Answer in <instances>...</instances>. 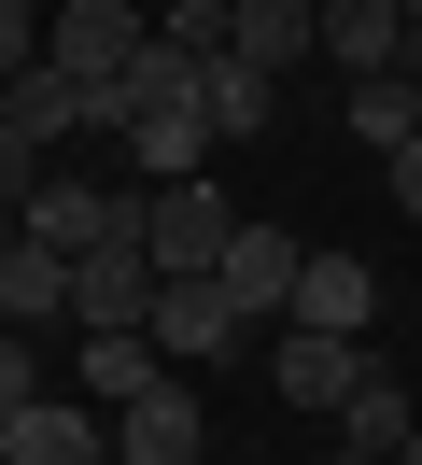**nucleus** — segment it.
Here are the masks:
<instances>
[{
  "label": "nucleus",
  "instance_id": "obj_1",
  "mask_svg": "<svg viewBox=\"0 0 422 465\" xmlns=\"http://www.w3.org/2000/svg\"><path fill=\"white\" fill-rule=\"evenodd\" d=\"M141 339H155L169 367H225V352H240V339H268V324H253L240 296L211 282V268H169V282H155V324H141Z\"/></svg>",
  "mask_w": 422,
  "mask_h": 465
},
{
  "label": "nucleus",
  "instance_id": "obj_2",
  "mask_svg": "<svg viewBox=\"0 0 422 465\" xmlns=\"http://www.w3.org/2000/svg\"><path fill=\"white\" fill-rule=\"evenodd\" d=\"M43 57L84 71V85H127V71L155 57V15H141V0H56V15H43Z\"/></svg>",
  "mask_w": 422,
  "mask_h": 465
},
{
  "label": "nucleus",
  "instance_id": "obj_3",
  "mask_svg": "<svg viewBox=\"0 0 422 465\" xmlns=\"http://www.w3.org/2000/svg\"><path fill=\"white\" fill-rule=\"evenodd\" d=\"M15 226L43 240V254H99V240H141V198H113V183H84V170H43L15 198Z\"/></svg>",
  "mask_w": 422,
  "mask_h": 465
},
{
  "label": "nucleus",
  "instance_id": "obj_4",
  "mask_svg": "<svg viewBox=\"0 0 422 465\" xmlns=\"http://www.w3.org/2000/svg\"><path fill=\"white\" fill-rule=\"evenodd\" d=\"M225 226H240V212H225V183H211V170L141 183V254H155V282H169V268H211V254H225Z\"/></svg>",
  "mask_w": 422,
  "mask_h": 465
},
{
  "label": "nucleus",
  "instance_id": "obj_5",
  "mask_svg": "<svg viewBox=\"0 0 422 465\" xmlns=\"http://www.w3.org/2000/svg\"><path fill=\"white\" fill-rule=\"evenodd\" d=\"M268 381H281V409L338 423V395L366 381V339H324V324H268Z\"/></svg>",
  "mask_w": 422,
  "mask_h": 465
},
{
  "label": "nucleus",
  "instance_id": "obj_6",
  "mask_svg": "<svg viewBox=\"0 0 422 465\" xmlns=\"http://www.w3.org/2000/svg\"><path fill=\"white\" fill-rule=\"evenodd\" d=\"M296 254H309V240H281V226H253V212H240V226H225V254H211V282L240 296L253 324H281V311H296Z\"/></svg>",
  "mask_w": 422,
  "mask_h": 465
},
{
  "label": "nucleus",
  "instance_id": "obj_7",
  "mask_svg": "<svg viewBox=\"0 0 422 465\" xmlns=\"http://www.w3.org/2000/svg\"><path fill=\"white\" fill-rule=\"evenodd\" d=\"M84 324H155V254H141V240L71 254V339H84Z\"/></svg>",
  "mask_w": 422,
  "mask_h": 465
},
{
  "label": "nucleus",
  "instance_id": "obj_8",
  "mask_svg": "<svg viewBox=\"0 0 422 465\" xmlns=\"http://www.w3.org/2000/svg\"><path fill=\"white\" fill-rule=\"evenodd\" d=\"M281 324L366 339V324H380V268H366V254H296V311H281Z\"/></svg>",
  "mask_w": 422,
  "mask_h": 465
},
{
  "label": "nucleus",
  "instance_id": "obj_9",
  "mask_svg": "<svg viewBox=\"0 0 422 465\" xmlns=\"http://www.w3.org/2000/svg\"><path fill=\"white\" fill-rule=\"evenodd\" d=\"M0 451L15 465H99L113 437H99V395H28L15 423H0Z\"/></svg>",
  "mask_w": 422,
  "mask_h": 465
},
{
  "label": "nucleus",
  "instance_id": "obj_10",
  "mask_svg": "<svg viewBox=\"0 0 422 465\" xmlns=\"http://www.w3.org/2000/svg\"><path fill=\"white\" fill-rule=\"evenodd\" d=\"M211 437H197V395L183 381H155L141 409H113V465H197Z\"/></svg>",
  "mask_w": 422,
  "mask_h": 465
},
{
  "label": "nucleus",
  "instance_id": "obj_11",
  "mask_svg": "<svg viewBox=\"0 0 422 465\" xmlns=\"http://www.w3.org/2000/svg\"><path fill=\"white\" fill-rule=\"evenodd\" d=\"M338 437H352V451H380V465H408V451H422V409H408V381H394V367H366L352 395H338Z\"/></svg>",
  "mask_w": 422,
  "mask_h": 465
},
{
  "label": "nucleus",
  "instance_id": "obj_12",
  "mask_svg": "<svg viewBox=\"0 0 422 465\" xmlns=\"http://www.w3.org/2000/svg\"><path fill=\"white\" fill-rule=\"evenodd\" d=\"M155 381H169V352L141 339V324H84V395L99 409H141Z\"/></svg>",
  "mask_w": 422,
  "mask_h": 465
},
{
  "label": "nucleus",
  "instance_id": "obj_13",
  "mask_svg": "<svg viewBox=\"0 0 422 465\" xmlns=\"http://www.w3.org/2000/svg\"><path fill=\"white\" fill-rule=\"evenodd\" d=\"M0 324H43V339L71 324V254H43L28 226H15V254H0Z\"/></svg>",
  "mask_w": 422,
  "mask_h": 465
},
{
  "label": "nucleus",
  "instance_id": "obj_14",
  "mask_svg": "<svg viewBox=\"0 0 422 465\" xmlns=\"http://www.w3.org/2000/svg\"><path fill=\"white\" fill-rule=\"evenodd\" d=\"M309 43H324V0H240V57H253V71H281V85H296Z\"/></svg>",
  "mask_w": 422,
  "mask_h": 465
},
{
  "label": "nucleus",
  "instance_id": "obj_15",
  "mask_svg": "<svg viewBox=\"0 0 422 465\" xmlns=\"http://www.w3.org/2000/svg\"><path fill=\"white\" fill-rule=\"evenodd\" d=\"M324 57L338 71H408V15L394 0H324Z\"/></svg>",
  "mask_w": 422,
  "mask_h": 465
},
{
  "label": "nucleus",
  "instance_id": "obj_16",
  "mask_svg": "<svg viewBox=\"0 0 422 465\" xmlns=\"http://www.w3.org/2000/svg\"><path fill=\"white\" fill-rule=\"evenodd\" d=\"M197 114H211L225 142H253V127H281V71H253V57H211V71H197Z\"/></svg>",
  "mask_w": 422,
  "mask_h": 465
},
{
  "label": "nucleus",
  "instance_id": "obj_17",
  "mask_svg": "<svg viewBox=\"0 0 422 465\" xmlns=\"http://www.w3.org/2000/svg\"><path fill=\"white\" fill-rule=\"evenodd\" d=\"M352 142H422V85H408V71H352Z\"/></svg>",
  "mask_w": 422,
  "mask_h": 465
},
{
  "label": "nucleus",
  "instance_id": "obj_18",
  "mask_svg": "<svg viewBox=\"0 0 422 465\" xmlns=\"http://www.w3.org/2000/svg\"><path fill=\"white\" fill-rule=\"evenodd\" d=\"M155 43H169V57H183V71H211V57H240V0H169V15H155Z\"/></svg>",
  "mask_w": 422,
  "mask_h": 465
},
{
  "label": "nucleus",
  "instance_id": "obj_19",
  "mask_svg": "<svg viewBox=\"0 0 422 465\" xmlns=\"http://www.w3.org/2000/svg\"><path fill=\"white\" fill-rule=\"evenodd\" d=\"M43 395V324H0V423Z\"/></svg>",
  "mask_w": 422,
  "mask_h": 465
},
{
  "label": "nucleus",
  "instance_id": "obj_20",
  "mask_svg": "<svg viewBox=\"0 0 422 465\" xmlns=\"http://www.w3.org/2000/svg\"><path fill=\"white\" fill-rule=\"evenodd\" d=\"M43 170H56V142H28V127H15V114H0V212H15V198H28V183H43Z\"/></svg>",
  "mask_w": 422,
  "mask_h": 465
},
{
  "label": "nucleus",
  "instance_id": "obj_21",
  "mask_svg": "<svg viewBox=\"0 0 422 465\" xmlns=\"http://www.w3.org/2000/svg\"><path fill=\"white\" fill-rule=\"evenodd\" d=\"M15 71H43V15H28V0H0V85H15Z\"/></svg>",
  "mask_w": 422,
  "mask_h": 465
},
{
  "label": "nucleus",
  "instance_id": "obj_22",
  "mask_svg": "<svg viewBox=\"0 0 422 465\" xmlns=\"http://www.w3.org/2000/svg\"><path fill=\"white\" fill-rule=\"evenodd\" d=\"M394 212L422 226V142H394Z\"/></svg>",
  "mask_w": 422,
  "mask_h": 465
},
{
  "label": "nucleus",
  "instance_id": "obj_23",
  "mask_svg": "<svg viewBox=\"0 0 422 465\" xmlns=\"http://www.w3.org/2000/svg\"><path fill=\"white\" fill-rule=\"evenodd\" d=\"M394 15H408V43H422V0H394Z\"/></svg>",
  "mask_w": 422,
  "mask_h": 465
},
{
  "label": "nucleus",
  "instance_id": "obj_24",
  "mask_svg": "<svg viewBox=\"0 0 422 465\" xmlns=\"http://www.w3.org/2000/svg\"><path fill=\"white\" fill-rule=\"evenodd\" d=\"M324 465H380V451H324Z\"/></svg>",
  "mask_w": 422,
  "mask_h": 465
},
{
  "label": "nucleus",
  "instance_id": "obj_25",
  "mask_svg": "<svg viewBox=\"0 0 422 465\" xmlns=\"http://www.w3.org/2000/svg\"><path fill=\"white\" fill-rule=\"evenodd\" d=\"M0 254H15V212H0Z\"/></svg>",
  "mask_w": 422,
  "mask_h": 465
},
{
  "label": "nucleus",
  "instance_id": "obj_26",
  "mask_svg": "<svg viewBox=\"0 0 422 465\" xmlns=\"http://www.w3.org/2000/svg\"><path fill=\"white\" fill-rule=\"evenodd\" d=\"M408 85H422V43H408Z\"/></svg>",
  "mask_w": 422,
  "mask_h": 465
},
{
  "label": "nucleus",
  "instance_id": "obj_27",
  "mask_svg": "<svg viewBox=\"0 0 422 465\" xmlns=\"http://www.w3.org/2000/svg\"><path fill=\"white\" fill-rule=\"evenodd\" d=\"M141 15H169V0H141Z\"/></svg>",
  "mask_w": 422,
  "mask_h": 465
},
{
  "label": "nucleus",
  "instance_id": "obj_28",
  "mask_svg": "<svg viewBox=\"0 0 422 465\" xmlns=\"http://www.w3.org/2000/svg\"><path fill=\"white\" fill-rule=\"evenodd\" d=\"M0 465H15V451H0Z\"/></svg>",
  "mask_w": 422,
  "mask_h": 465
},
{
  "label": "nucleus",
  "instance_id": "obj_29",
  "mask_svg": "<svg viewBox=\"0 0 422 465\" xmlns=\"http://www.w3.org/2000/svg\"><path fill=\"white\" fill-rule=\"evenodd\" d=\"M408 465H422V451H408Z\"/></svg>",
  "mask_w": 422,
  "mask_h": 465
}]
</instances>
